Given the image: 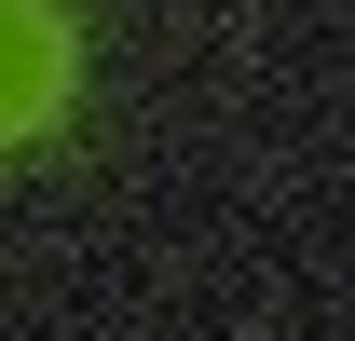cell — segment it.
Here are the masks:
<instances>
[{"label":"cell","mask_w":355,"mask_h":341,"mask_svg":"<svg viewBox=\"0 0 355 341\" xmlns=\"http://www.w3.org/2000/svg\"><path fill=\"white\" fill-rule=\"evenodd\" d=\"M42 110H55V28L28 0H0V137H28Z\"/></svg>","instance_id":"6da1fadb"}]
</instances>
